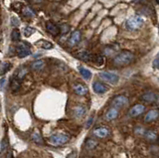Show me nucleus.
Masks as SVG:
<instances>
[{
    "label": "nucleus",
    "mask_w": 159,
    "mask_h": 158,
    "mask_svg": "<svg viewBox=\"0 0 159 158\" xmlns=\"http://www.w3.org/2000/svg\"><path fill=\"white\" fill-rule=\"evenodd\" d=\"M87 113V108L84 106H77L74 107V115L77 118H83Z\"/></svg>",
    "instance_id": "nucleus-14"
},
{
    "label": "nucleus",
    "mask_w": 159,
    "mask_h": 158,
    "mask_svg": "<svg viewBox=\"0 0 159 158\" xmlns=\"http://www.w3.org/2000/svg\"><path fill=\"white\" fill-rule=\"evenodd\" d=\"M16 52L19 58H25L29 55H31V50H30V46L28 44L24 42H20L16 46Z\"/></svg>",
    "instance_id": "nucleus-6"
},
{
    "label": "nucleus",
    "mask_w": 159,
    "mask_h": 158,
    "mask_svg": "<svg viewBox=\"0 0 159 158\" xmlns=\"http://www.w3.org/2000/svg\"><path fill=\"white\" fill-rule=\"evenodd\" d=\"M77 152L76 151H72V152H70L69 154L66 156V158H77Z\"/></svg>",
    "instance_id": "nucleus-34"
},
{
    "label": "nucleus",
    "mask_w": 159,
    "mask_h": 158,
    "mask_svg": "<svg viewBox=\"0 0 159 158\" xmlns=\"http://www.w3.org/2000/svg\"><path fill=\"white\" fill-rule=\"evenodd\" d=\"M142 101H144L145 102H148V103H152L154 102L157 101L158 98V95L156 93H153V92H148V93H145L144 95L142 96Z\"/></svg>",
    "instance_id": "nucleus-12"
},
{
    "label": "nucleus",
    "mask_w": 159,
    "mask_h": 158,
    "mask_svg": "<svg viewBox=\"0 0 159 158\" xmlns=\"http://www.w3.org/2000/svg\"><path fill=\"white\" fill-rule=\"evenodd\" d=\"M153 68L154 69H158V57H156L155 59H154V61H153Z\"/></svg>",
    "instance_id": "nucleus-36"
},
{
    "label": "nucleus",
    "mask_w": 159,
    "mask_h": 158,
    "mask_svg": "<svg viewBox=\"0 0 159 158\" xmlns=\"http://www.w3.org/2000/svg\"><path fill=\"white\" fill-rule=\"evenodd\" d=\"M143 136L150 141H155L157 139V134L152 130H145L143 133Z\"/></svg>",
    "instance_id": "nucleus-21"
},
{
    "label": "nucleus",
    "mask_w": 159,
    "mask_h": 158,
    "mask_svg": "<svg viewBox=\"0 0 159 158\" xmlns=\"http://www.w3.org/2000/svg\"><path fill=\"white\" fill-rule=\"evenodd\" d=\"M35 32V30L33 28L31 27H26V28H24V36L25 37H30L31 35H33Z\"/></svg>",
    "instance_id": "nucleus-29"
},
{
    "label": "nucleus",
    "mask_w": 159,
    "mask_h": 158,
    "mask_svg": "<svg viewBox=\"0 0 159 158\" xmlns=\"http://www.w3.org/2000/svg\"><path fill=\"white\" fill-rule=\"evenodd\" d=\"M4 83H5V79H2L1 82H0V86H1V88H3V86H4Z\"/></svg>",
    "instance_id": "nucleus-37"
},
{
    "label": "nucleus",
    "mask_w": 159,
    "mask_h": 158,
    "mask_svg": "<svg viewBox=\"0 0 159 158\" xmlns=\"http://www.w3.org/2000/svg\"><path fill=\"white\" fill-rule=\"evenodd\" d=\"M93 56L91 53H89L88 51H83V52H80L78 54V58L81 59V60L84 61V62H91L93 61Z\"/></svg>",
    "instance_id": "nucleus-18"
},
{
    "label": "nucleus",
    "mask_w": 159,
    "mask_h": 158,
    "mask_svg": "<svg viewBox=\"0 0 159 158\" xmlns=\"http://www.w3.org/2000/svg\"><path fill=\"white\" fill-rule=\"evenodd\" d=\"M79 71H80V74H81L82 77L84 79V80H91L92 79L93 74L91 71L89 70V69L84 68V67H79Z\"/></svg>",
    "instance_id": "nucleus-17"
},
{
    "label": "nucleus",
    "mask_w": 159,
    "mask_h": 158,
    "mask_svg": "<svg viewBox=\"0 0 159 158\" xmlns=\"http://www.w3.org/2000/svg\"><path fill=\"white\" fill-rule=\"evenodd\" d=\"M93 135L96 137L104 138V137H107L109 135V129L106 126H99V127L94 128V130H93Z\"/></svg>",
    "instance_id": "nucleus-8"
},
{
    "label": "nucleus",
    "mask_w": 159,
    "mask_h": 158,
    "mask_svg": "<svg viewBox=\"0 0 159 158\" xmlns=\"http://www.w3.org/2000/svg\"><path fill=\"white\" fill-rule=\"evenodd\" d=\"M10 88H12L13 92L19 91V88H20V82H19V80H18L16 77L12 78L11 83H10Z\"/></svg>",
    "instance_id": "nucleus-23"
},
{
    "label": "nucleus",
    "mask_w": 159,
    "mask_h": 158,
    "mask_svg": "<svg viewBox=\"0 0 159 158\" xmlns=\"http://www.w3.org/2000/svg\"><path fill=\"white\" fill-rule=\"evenodd\" d=\"M81 37H82V34H81V31H75L73 34L71 38L69 39V46L70 47H73V46H76L77 44L81 41Z\"/></svg>",
    "instance_id": "nucleus-11"
},
{
    "label": "nucleus",
    "mask_w": 159,
    "mask_h": 158,
    "mask_svg": "<svg viewBox=\"0 0 159 158\" xmlns=\"http://www.w3.org/2000/svg\"><path fill=\"white\" fill-rule=\"evenodd\" d=\"M26 74H27V70H26V69H21V70H20L19 71V73L17 74V79H18V80H21V79L25 76V75H26Z\"/></svg>",
    "instance_id": "nucleus-32"
},
{
    "label": "nucleus",
    "mask_w": 159,
    "mask_h": 158,
    "mask_svg": "<svg viewBox=\"0 0 159 158\" xmlns=\"http://www.w3.org/2000/svg\"><path fill=\"white\" fill-rule=\"evenodd\" d=\"M36 44L41 48L45 49V50H50V49L53 48V44L51 42H49V41H46V40H40Z\"/></svg>",
    "instance_id": "nucleus-22"
},
{
    "label": "nucleus",
    "mask_w": 159,
    "mask_h": 158,
    "mask_svg": "<svg viewBox=\"0 0 159 158\" xmlns=\"http://www.w3.org/2000/svg\"><path fill=\"white\" fill-rule=\"evenodd\" d=\"M7 149V139L6 138H4V139L2 140L1 142V153L2 154H4L5 151H6Z\"/></svg>",
    "instance_id": "nucleus-31"
},
{
    "label": "nucleus",
    "mask_w": 159,
    "mask_h": 158,
    "mask_svg": "<svg viewBox=\"0 0 159 158\" xmlns=\"http://www.w3.org/2000/svg\"><path fill=\"white\" fill-rule=\"evenodd\" d=\"M158 116H159V111L157 110V108H155V110H151L146 113L145 117H144V121L145 122L155 121L158 118Z\"/></svg>",
    "instance_id": "nucleus-10"
},
{
    "label": "nucleus",
    "mask_w": 159,
    "mask_h": 158,
    "mask_svg": "<svg viewBox=\"0 0 159 158\" xmlns=\"http://www.w3.org/2000/svg\"><path fill=\"white\" fill-rule=\"evenodd\" d=\"M134 58L133 53L130 51H121L113 58V64L118 67H124L129 65Z\"/></svg>",
    "instance_id": "nucleus-1"
},
{
    "label": "nucleus",
    "mask_w": 159,
    "mask_h": 158,
    "mask_svg": "<svg viewBox=\"0 0 159 158\" xmlns=\"http://www.w3.org/2000/svg\"><path fill=\"white\" fill-rule=\"evenodd\" d=\"M93 62H94L98 66H102L103 62H104V59L102 56L101 55H97V56H93Z\"/></svg>",
    "instance_id": "nucleus-28"
},
{
    "label": "nucleus",
    "mask_w": 159,
    "mask_h": 158,
    "mask_svg": "<svg viewBox=\"0 0 159 158\" xmlns=\"http://www.w3.org/2000/svg\"><path fill=\"white\" fill-rule=\"evenodd\" d=\"M144 111H145V106L143 105H135L129 110L128 115L130 117H137L139 115H141Z\"/></svg>",
    "instance_id": "nucleus-7"
},
{
    "label": "nucleus",
    "mask_w": 159,
    "mask_h": 158,
    "mask_svg": "<svg viewBox=\"0 0 159 158\" xmlns=\"http://www.w3.org/2000/svg\"><path fill=\"white\" fill-rule=\"evenodd\" d=\"M11 24H12V26H14V27H18L19 25H20V20L19 19L16 17V16H13V17H11Z\"/></svg>",
    "instance_id": "nucleus-30"
},
{
    "label": "nucleus",
    "mask_w": 159,
    "mask_h": 158,
    "mask_svg": "<svg viewBox=\"0 0 159 158\" xmlns=\"http://www.w3.org/2000/svg\"><path fill=\"white\" fill-rule=\"evenodd\" d=\"M32 140L35 142V143H37V144L39 145H44L45 144V141L43 139V137L41 136V134L36 131V132H34L33 134H32Z\"/></svg>",
    "instance_id": "nucleus-20"
},
{
    "label": "nucleus",
    "mask_w": 159,
    "mask_h": 158,
    "mask_svg": "<svg viewBox=\"0 0 159 158\" xmlns=\"http://www.w3.org/2000/svg\"><path fill=\"white\" fill-rule=\"evenodd\" d=\"M23 14H24V16H26V17H34L36 15V13L33 11V9H31V7H29V6L24 7Z\"/></svg>",
    "instance_id": "nucleus-25"
},
{
    "label": "nucleus",
    "mask_w": 159,
    "mask_h": 158,
    "mask_svg": "<svg viewBox=\"0 0 159 158\" xmlns=\"http://www.w3.org/2000/svg\"><path fill=\"white\" fill-rule=\"evenodd\" d=\"M46 29H47V31L53 36H57V35H59V33H60V28L55 25V24L52 23V22H47L46 23Z\"/></svg>",
    "instance_id": "nucleus-15"
},
{
    "label": "nucleus",
    "mask_w": 159,
    "mask_h": 158,
    "mask_svg": "<svg viewBox=\"0 0 159 158\" xmlns=\"http://www.w3.org/2000/svg\"><path fill=\"white\" fill-rule=\"evenodd\" d=\"M98 141L96 139H93V138H88L84 142V147L87 148L88 150H92V149H94L97 146H98Z\"/></svg>",
    "instance_id": "nucleus-19"
},
{
    "label": "nucleus",
    "mask_w": 159,
    "mask_h": 158,
    "mask_svg": "<svg viewBox=\"0 0 159 158\" xmlns=\"http://www.w3.org/2000/svg\"><path fill=\"white\" fill-rule=\"evenodd\" d=\"M129 103V100L128 97H125V96H116V97L113 98L112 102H111V105H112V107L116 108V110H119V108H123L125 107Z\"/></svg>",
    "instance_id": "nucleus-5"
},
{
    "label": "nucleus",
    "mask_w": 159,
    "mask_h": 158,
    "mask_svg": "<svg viewBox=\"0 0 159 158\" xmlns=\"http://www.w3.org/2000/svg\"><path fill=\"white\" fill-rule=\"evenodd\" d=\"M144 23L143 18L138 16V15H134L131 16L130 18L126 21V27L129 30H137V29L140 28Z\"/></svg>",
    "instance_id": "nucleus-4"
},
{
    "label": "nucleus",
    "mask_w": 159,
    "mask_h": 158,
    "mask_svg": "<svg viewBox=\"0 0 159 158\" xmlns=\"http://www.w3.org/2000/svg\"><path fill=\"white\" fill-rule=\"evenodd\" d=\"M70 139H71V136L68 133L58 132V133H54V134H52L49 137V142L50 144H52L54 146H61L68 143Z\"/></svg>",
    "instance_id": "nucleus-2"
},
{
    "label": "nucleus",
    "mask_w": 159,
    "mask_h": 158,
    "mask_svg": "<svg viewBox=\"0 0 159 158\" xmlns=\"http://www.w3.org/2000/svg\"><path fill=\"white\" fill-rule=\"evenodd\" d=\"M93 90L96 93L102 95V93H106L108 91V88L104 84H102L101 82H93Z\"/></svg>",
    "instance_id": "nucleus-9"
},
{
    "label": "nucleus",
    "mask_w": 159,
    "mask_h": 158,
    "mask_svg": "<svg viewBox=\"0 0 159 158\" xmlns=\"http://www.w3.org/2000/svg\"><path fill=\"white\" fill-rule=\"evenodd\" d=\"M93 121V116H91V117L89 118V120L87 121V123H86V128L91 127V125H92Z\"/></svg>",
    "instance_id": "nucleus-35"
},
{
    "label": "nucleus",
    "mask_w": 159,
    "mask_h": 158,
    "mask_svg": "<svg viewBox=\"0 0 159 158\" xmlns=\"http://www.w3.org/2000/svg\"><path fill=\"white\" fill-rule=\"evenodd\" d=\"M74 92L77 93L78 96H84L88 93V88L83 84H77L74 86Z\"/></svg>",
    "instance_id": "nucleus-16"
},
{
    "label": "nucleus",
    "mask_w": 159,
    "mask_h": 158,
    "mask_svg": "<svg viewBox=\"0 0 159 158\" xmlns=\"http://www.w3.org/2000/svg\"><path fill=\"white\" fill-rule=\"evenodd\" d=\"M144 131H145V129H144V128L141 127V126H136L135 127V133H136V134H138V135L143 136Z\"/></svg>",
    "instance_id": "nucleus-33"
},
{
    "label": "nucleus",
    "mask_w": 159,
    "mask_h": 158,
    "mask_svg": "<svg viewBox=\"0 0 159 158\" xmlns=\"http://www.w3.org/2000/svg\"><path fill=\"white\" fill-rule=\"evenodd\" d=\"M20 38H21V34H20V31L18 29H14L11 33V39L12 41L14 42H18L20 40Z\"/></svg>",
    "instance_id": "nucleus-27"
},
{
    "label": "nucleus",
    "mask_w": 159,
    "mask_h": 158,
    "mask_svg": "<svg viewBox=\"0 0 159 158\" xmlns=\"http://www.w3.org/2000/svg\"><path fill=\"white\" fill-rule=\"evenodd\" d=\"M12 65L10 63H3L0 68V75H4L5 73H7L10 69H11Z\"/></svg>",
    "instance_id": "nucleus-26"
},
{
    "label": "nucleus",
    "mask_w": 159,
    "mask_h": 158,
    "mask_svg": "<svg viewBox=\"0 0 159 158\" xmlns=\"http://www.w3.org/2000/svg\"><path fill=\"white\" fill-rule=\"evenodd\" d=\"M118 110H116V108H114V107H111V108H109V110L107 111L106 113V120L107 121H111V120H116V118L118 117Z\"/></svg>",
    "instance_id": "nucleus-13"
},
{
    "label": "nucleus",
    "mask_w": 159,
    "mask_h": 158,
    "mask_svg": "<svg viewBox=\"0 0 159 158\" xmlns=\"http://www.w3.org/2000/svg\"><path fill=\"white\" fill-rule=\"evenodd\" d=\"M98 77L101 78L102 81L109 84V85H116L119 81L118 75H116V74H114V73H111V72H104V71L99 72Z\"/></svg>",
    "instance_id": "nucleus-3"
},
{
    "label": "nucleus",
    "mask_w": 159,
    "mask_h": 158,
    "mask_svg": "<svg viewBox=\"0 0 159 158\" xmlns=\"http://www.w3.org/2000/svg\"><path fill=\"white\" fill-rule=\"evenodd\" d=\"M45 67V62L43 60H38L36 62H34L32 65H31V68L35 71H40L42 70V69Z\"/></svg>",
    "instance_id": "nucleus-24"
}]
</instances>
